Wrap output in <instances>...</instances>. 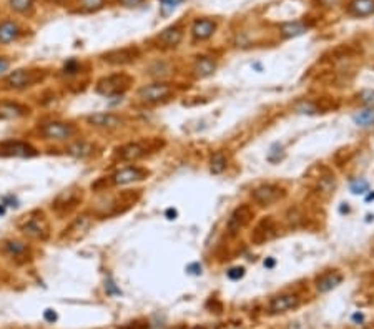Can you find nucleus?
<instances>
[{"label":"nucleus","instance_id":"nucleus-1","mask_svg":"<svg viewBox=\"0 0 374 329\" xmlns=\"http://www.w3.org/2000/svg\"><path fill=\"white\" fill-rule=\"evenodd\" d=\"M75 133H77V128L70 123L63 122H48L39 128V135L42 138L55 142H68L75 136Z\"/></svg>","mask_w":374,"mask_h":329},{"label":"nucleus","instance_id":"nucleus-2","mask_svg":"<svg viewBox=\"0 0 374 329\" xmlns=\"http://www.w3.org/2000/svg\"><path fill=\"white\" fill-rule=\"evenodd\" d=\"M20 230L25 236L32 239H47L48 238V223L42 213H30L20 223Z\"/></svg>","mask_w":374,"mask_h":329},{"label":"nucleus","instance_id":"nucleus-3","mask_svg":"<svg viewBox=\"0 0 374 329\" xmlns=\"http://www.w3.org/2000/svg\"><path fill=\"white\" fill-rule=\"evenodd\" d=\"M40 78H42V75L37 70H25V68H20V70L12 72L4 78V88H7V90H23V88L35 85Z\"/></svg>","mask_w":374,"mask_h":329},{"label":"nucleus","instance_id":"nucleus-4","mask_svg":"<svg viewBox=\"0 0 374 329\" xmlns=\"http://www.w3.org/2000/svg\"><path fill=\"white\" fill-rule=\"evenodd\" d=\"M130 84H131V78L128 75L125 73L110 75V77H105L98 81L97 92L105 95V97H117V95H122L130 87Z\"/></svg>","mask_w":374,"mask_h":329},{"label":"nucleus","instance_id":"nucleus-5","mask_svg":"<svg viewBox=\"0 0 374 329\" xmlns=\"http://www.w3.org/2000/svg\"><path fill=\"white\" fill-rule=\"evenodd\" d=\"M173 88L168 84H151V85H145L138 90V98L145 103H158L167 100L170 95H172Z\"/></svg>","mask_w":374,"mask_h":329},{"label":"nucleus","instance_id":"nucleus-6","mask_svg":"<svg viewBox=\"0 0 374 329\" xmlns=\"http://www.w3.org/2000/svg\"><path fill=\"white\" fill-rule=\"evenodd\" d=\"M37 150L32 147L30 143L22 142V140H5L0 143V156H9V158H30L35 156Z\"/></svg>","mask_w":374,"mask_h":329},{"label":"nucleus","instance_id":"nucleus-7","mask_svg":"<svg viewBox=\"0 0 374 329\" xmlns=\"http://www.w3.org/2000/svg\"><path fill=\"white\" fill-rule=\"evenodd\" d=\"M251 196H253V200L261 206H270L283 198L284 189L276 185H263V186H258Z\"/></svg>","mask_w":374,"mask_h":329},{"label":"nucleus","instance_id":"nucleus-8","mask_svg":"<svg viewBox=\"0 0 374 329\" xmlns=\"http://www.w3.org/2000/svg\"><path fill=\"white\" fill-rule=\"evenodd\" d=\"M183 40V30L178 25H173V27L165 29L155 37V45L158 48L168 50V48H175L180 45V42Z\"/></svg>","mask_w":374,"mask_h":329},{"label":"nucleus","instance_id":"nucleus-9","mask_svg":"<svg viewBox=\"0 0 374 329\" xmlns=\"http://www.w3.org/2000/svg\"><path fill=\"white\" fill-rule=\"evenodd\" d=\"M147 153H148V145L142 143V142H135V143H126L123 147H120L115 151V158L122 161H135V160L143 158Z\"/></svg>","mask_w":374,"mask_h":329},{"label":"nucleus","instance_id":"nucleus-10","mask_svg":"<svg viewBox=\"0 0 374 329\" xmlns=\"http://www.w3.org/2000/svg\"><path fill=\"white\" fill-rule=\"evenodd\" d=\"M87 122L90 123L95 128H101V130H113L118 128V126L123 125V118L115 115V113H93V115L87 117Z\"/></svg>","mask_w":374,"mask_h":329},{"label":"nucleus","instance_id":"nucleus-11","mask_svg":"<svg viewBox=\"0 0 374 329\" xmlns=\"http://www.w3.org/2000/svg\"><path fill=\"white\" fill-rule=\"evenodd\" d=\"M92 225H93L92 218L88 216V214H82V216H78L70 226H68V230H65L62 238L68 239V241H77V239L84 238L87 235L88 230L92 228Z\"/></svg>","mask_w":374,"mask_h":329},{"label":"nucleus","instance_id":"nucleus-12","mask_svg":"<svg viewBox=\"0 0 374 329\" xmlns=\"http://www.w3.org/2000/svg\"><path fill=\"white\" fill-rule=\"evenodd\" d=\"M251 218H253V211L250 206L243 205V206L236 208V210L231 213L230 220H228V231H230V235H236L239 230H243V228L251 221Z\"/></svg>","mask_w":374,"mask_h":329},{"label":"nucleus","instance_id":"nucleus-13","mask_svg":"<svg viewBox=\"0 0 374 329\" xmlns=\"http://www.w3.org/2000/svg\"><path fill=\"white\" fill-rule=\"evenodd\" d=\"M147 172L138 167H126V168H122L118 170V172L112 176V183L113 185H130V183H135V181H140L143 178H147Z\"/></svg>","mask_w":374,"mask_h":329},{"label":"nucleus","instance_id":"nucleus-14","mask_svg":"<svg viewBox=\"0 0 374 329\" xmlns=\"http://www.w3.org/2000/svg\"><path fill=\"white\" fill-rule=\"evenodd\" d=\"M140 55L138 48L135 47H126L122 50H113L103 55V60L110 65H125V63H130L133 60H137V57Z\"/></svg>","mask_w":374,"mask_h":329},{"label":"nucleus","instance_id":"nucleus-15","mask_svg":"<svg viewBox=\"0 0 374 329\" xmlns=\"http://www.w3.org/2000/svg\"><path fill=\"white\" fill-rule=\"evenodd\" d=\"M4 253L7 255L9 258H14L17 263H23L27 261L29 256H30V250L29 246L18 241V239H7V241H4Z\"/></svg>","mask_w":374,"mask_h":329},{"label":"nucleus","instance_id":"nucleus-16","mask_svg":"<svg viewBox=\"0 0 374 329\" xmlns=\"http://www.w3.org/2000/svg\"><path fill=\"white\" fill-rule=\"evenodd\" d=\"M300 306V298L296 294H281L271 299L270 303V313L271 314H281L289 309H295Z\"/></svg>","mask_w":374,"mask_h":329},{"label":"nucleus","instance_id":"nucleus-17","mask_svg":"<svg viewBox=\"0 0 374 329\" xmlns=\"http://www.w3.org/2000/svg\"><path fill=\"white\" fill-rule=\"evenodd\" d=\"M217 23L211 18H196L192 25V35L195 40H206L215 34Z\"/></svg>","mask_w":374,"mask_h":329},{"label":"nucleus","instance_id":"nucleus-18","mask_svg":"<svg viewBox=\"0 0 374 329\" xmlns=\"http://www.w3.org/2000/svg\"><path fill=\"white\" fill-rule=\"evenodd\" d=\"M22 35L20 25L14 20H4L0 22V45H7V43L15 42Z\"/></svg>","mask_w":374,"mask_h":329},{"label":"nucleus","instance_id":"nucleus-19","mask_svg":"<svg viewBox=\"0 0 374 329\" xmlns=\"http://www.w3.org/2000/svg\"><path fill=\"white\" fill-rule=\"evenodd\" d=\"M275 235H276V226L273 223V220L268 218V220H263L261 223L256 226V230L253 231V235H251V239L255 243H264L273 238Z\"/></svg>","mask_w":374,"mask_h":329},{"label":"nucleus","instance_id":"nucleus-20","mask_svg":"<svg viewBox=\"0 0 374 329\" xmlns=\"http://www.w3.org/2000/svg\"><path fill=\"white\" fill-rule=\"evenodd\" d=\"M348 14L353 17H369L374 14V0H351L348 4Z\"/></svg>","mask_w":374,"mask_h":329},{"label":"nucleus","instance_id":"nucleus-21","mask_svg":"<svg viewBox=\"0 0 374 329\" xmlns=\"http://www.w3.org/2000/svg\"><path fill=\"white\" fill-rule=\"evenodd\" d=\"M29 108L23 105L12 103V102H0V118L4 120H15L27 115Z\"/></svg>","mask_w":374,"mask_h":329},{"label":"nucleus","instance_id":"nucleus-22","mask_svg":"<svg viewBox=\"0 0 374 329\" xmlns=\"http://www.w3.org/2000/svg\"><path fill=\"white\" fill-rule=\"evenodd\" d=\"M215 68H217V62L211 57H198V60L195 62L193 72H195V77L205 78V77H210L215 72Z\"/></svg>","mask_w":374,"mask_h":329},{"label":"nucleus","instance_id":"nucleus-23","mask_svg":"<svg viewBox=\"0 0 374 329\" xmlns=\"http://www.w3.org/2000/svg\"><path fill=\"white\" fill-rule=\"evenodd\" d=\"M341 281H343V276H341L339 273H336V271H331V273H326L321 278H318V281H316V288H318L319 293H328V291H331L338 286Z\"/></svg>","mask_w":374,"mask_h":329},{"label":"nucleus","instance_id":"nucleus-24","mask_svg":"<svg viewBox=\"0 0 374 329\" xmlns=\"http://www.w3.org/2000/svg\"><path fill=\"white\" fill-rule=\"evenodd\" d=\"M93 151H95V147L88 142H75L65 148V153L70 156H75V158H87V156L93 155Z\"/></svg>","mask_w":374,"mask_h":329},{"label":"nucleus","instance_id":"nucleus-25","mask_svg":"<svg viewBox=\"0 0 374 329\" xmlns=\"http://www.w3.org/2000/svg\"><path fill=\"white\" fill-rule=\"evenodd\" d=\"M280 32L284 39H291V37H298V35H303L304 32H308V25L304 22H284L280 25Z\"/></svg>","mask_w":374,"mask_h":329},{"label":"nucleus","instance_id":"nucleus-26","mask_svg":"<svg viewBox=\"0 0 374 329\" xmlns=\"http://www.w3.org/2000/svg\"><path fill=\"white\" fill-rule=\"evenodd\" d=\"M75 203H77V196H75V191L68 189V191H63V193L59 195V198H57L55 203H54V208H55V210H65L67 211V208L75 206Z\"/></svg>","mask_w":374,"mask_h":329},{"label":"nucleus","instance_id":"nucleus-27","mask_svg":"<svg viewBox=\"0 0 374 329\" xmlns=\"http://www.w3.org/2000/svg\"><path fill=\"white\" fill-rule=\"evenodd\" d=\"M9 7L20 15H32L35 9V0H9Z\"/></svg>","mask_w":374,"mask_h":329},{"label":"nucleus","instance_id":"nucleus-28","mask_svg":"<svg viewBox=\"0 0 374 329\" xmlns=\"http://www.w3.org/2000/svg\"><path fill=\"white\" fill-rule=\"evenodd\" d=\"M336 186V180L334 176L331 175H326V176H321L318 180V185H316V189H318V193L321 196H329L333 193V189Z\"/></svg>","mask_w":374,"mask_h":329},{"label":"nucleus","instance_id":"nucleus-29","mask_svg":"<svg viewBox=\"0 0 374 329\" xmlns=\"http://www.w3.org/2000/svg\"><path fill=\"white\" fill-rule=\"evenodd\" d=\"M210 164H211V172L215 175H220L221 172H225V168L228 164V158L223 151H217V153H213Z\"/></svg>","mask_w":374,"mask_h":329},{"label":"nucleus","instance_id":"nucleus-30","mask_svg":"<svg viewBox=\"0 0 374 329\" xmlns=\"http://www.w3.org/2000/svg\"><path fill=\"white\" fill-rule=\"evenodd\" d=\"M106 0H78V12L84 14H90V12H97L105 5Z\"/></svg>","mask_w":374,"mask_h":329},{"label":"nucleus","instance_id":"nucleus-31","mask_svg":"<svg viewBox=\"0 0 374 329\" xmlns=\"http://www.w3.org/2000/svg\"><path fill=\"white\" fill-rule=\"evenodd\" d=\"M354 122H356L359 126H372L374 125V110H364V112H359L354 115Z\"/></svg>","mask_w":374,"mask_h":329},{"label":"nucleus","instance_id":"nucleus-32","mask_svg":"<svg viewBox=\"0 0 374 329\" xmlns=\"http://www.w3.org/2000/svg\"><path fill=\"white\" fill-rule=\"evenodd\" d=\"M78 72H80V63L77 60H68L65 63V67H63V75H67V77H72V75Z\"/></svg>","mask_w":374,"mask_h":329},{"label":"nucleus","instance_id":"nucleus-33","mask_svg":"<svg viewBox=\"0 0 374 329\" xmlns=\"http://www.w3.org/2000/svg\"><path fill=\"white\" fill-rule=\"evenodd\" d=\"M359 100L361 103H364L367 106H374V92L372 90H366L359 95Z\"/></svg>","mask_w":374,"mask_h":329},{"label":"nucleus","instance_id":"nucleus-34","mask_svg":"<svg viewBox=\"0 0 374 329\" xmlns=\"http://www.w3.org/2000/svg\"><path fill=\"white\" fill-rule=\"evenodd\" d=\"M367 189V183L366 181H363V180H358V181H354L353 185H351V191L353 193H356V195H359V193H364Z\"/></svg>","mask_w":374,"mask_h":329},{"label":"nucleus","instance_id":"nucleus-35","mask_svg":"<svg viewBox=\"0 0 374 329\" xmlns=\"http://www.w3.org/2000/svg\"><path fill=\"white\" fill-rule=\"evenodd\" d=\"M145 0H118V4L122 5V7H138V5H142Z\"/></svg>","mask_w":374,"mask_h":329},{"label":"nucleus","instance_id":"nucleus-36","mask_svg":"<svg viewBox=\"0 0 374 329\" xmlns=\"http://www.w3.org/2000/svg\"><path fill=\"white\" fill-rule=\"evenodd\" d=\"M9 67H10V62L5 57H0V77L9 70Z\"/></svg>","mask_w":374,"mask_h":329},{"label":"nucleus","instance_id":"nucleus-37","mask_svg":"<svg viewBox=\"0 0 374 329\" xmlns=\"http://www.w3.org/2000/svg\"><path fill=\"white\" fill-rule=\"evenodd\" d=\"M228 276L231 278V280H238V278L243 276V268H233L228 271Z\"/></svg>","mask_w":374,"mask_h":329},{"label":"nucleus","instance_id":"nucleus-38","mask_svg":"<svg viewBox=\"0 0 374 329\" xmlns=\"http://www.w3.org/2000/svg\"><path fill=\"white\" fill-rule=\"evenodd\" d=\"M105 288H106V291H109L110 294H120V289H118V288H115V283H113L112 280L106 281Z\"/></svg>","mask_w":374,"mask_h":329},{"label":"nucleus","instance_id":"nucleus-39","mask_svg":"<svg viewBox=\"0 0 374 329\" xmlns=\"http://www.w3.org/2000/svg\"><path fill=\"white\" fill-rule=\"evenodd\" d=\"M45 319H47L48 322H54V321L57 319V314L52 311V309H47V311H45Z\"/></svg>","mask_w":374,"mask_h":329},{"label":"nucleus","instance_id":"nucleus-40","mask_svg":"<svg viewBox=\"0 0 374 329\" xmlns=\"http://www.w3.org/2000/svg\"><path fill=\"white\" fill-rule=\"evenodd\" d=\"M321 5H325V7H333L334 4H338V0H319Z\"/></svg>","mask_w":374,"mask_h":329},{"label":"nucleus","instance_id":"nucleus-41","mask_svg":"<svg viewBox=\"0 0 374 329\" xmlns=\"http://www.w3.org/2000/svg\"><path fill=\"white\" fill-rule=\"evenodd\" d=\"M193 329H205V327H203V326H196V327H193Z\"/></svg>","mask_w":374,"mask_h":329},{"label":"nucleus","instance_id":"nucleus-42","mask_svg":"<svg viewBox=\"0 0 374 329\" xmlns=\"http://www.w3.org/2000/svg\"><path fill=\"white\" fill-rule=\"evenodd\" d=\"M55 2H62V0H55Z\"/></svg>","mask_w":374,"mask_h":329}]
</instances>
